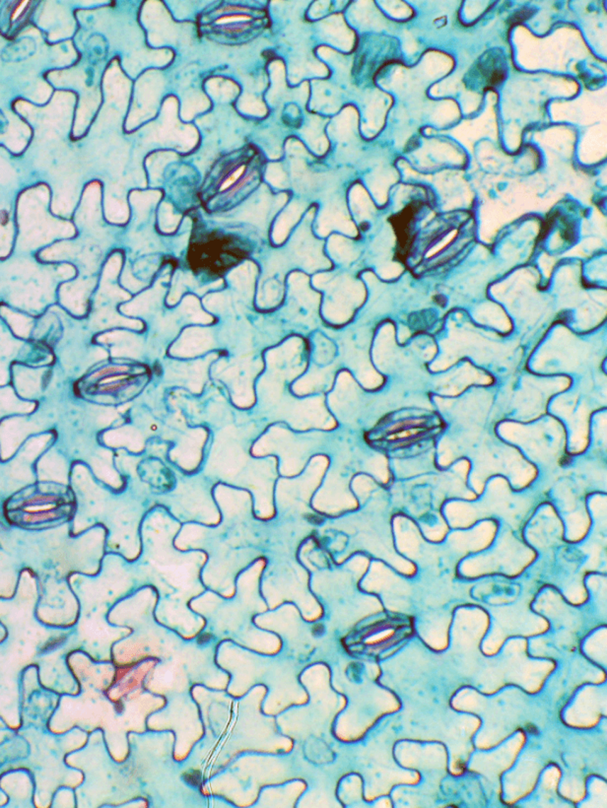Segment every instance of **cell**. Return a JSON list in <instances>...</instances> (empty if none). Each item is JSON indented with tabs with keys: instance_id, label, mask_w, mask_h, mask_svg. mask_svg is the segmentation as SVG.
<instances>
[{
	"instance_id": "cell-11",
	"label": "cell",
	"mask_w": 607,
	"mask_h": 808,
	"mask_svg": "<svg viewBox=\"0 0 607 808\" xmlns=\"http://www.w3.org/2000/svg\"><path fill=\"white\" fill-rule=\"evenodd\" d=\"M323 34L325 39L344 50L352 47V33L349 31L340 16H333L326 20L322 25Z\"/></svg>"
},
{
	"instance_id": "cell-19",
	"label": "cell",
	"mask_w": 607,
	"mask_h": 808,
	"mask_svg": "<svg viewBox=\"0 0 607 808\" xmlns=\"http://www.w3.org/2000/svg\"><path fill=\"white\" fill-rule=\"evenodd\" d=\"M157 293L158 292L157 291L154 292V290H152L151 292L144 293L140 297L136 298L135 301L125 306V308H121V311H125L126 314H130L131 316L148 314L149 311L153 310V306L158 302L159 299H156Z\"/></svg>"
},
{
	"instance_id": "cell-1",
	"label": "cell",
	"mask_w": 607,
	"mask_h": 808,
	"mask_svg": "<svg viewBox=\"0 0 607 808\" xmlns=\"http://www.w3.org/2000/svg\"><path fill=\"white\" fill-rule=\"evenodd\" d=\"M322 289L326 290L323 315L333 323H346L366 296L363 285L348 275H331Z\"/></svg>"
},
{
	"instance_id": "cell-6",
	"label": "cell",
	"mask_w": 607,
	"mask_h": 808,
	"mask_svg": "<svg viewBox=\"0 0 607 808\" xmlns=\"http://www.w3.org/2000/svg\"><path fill=\"white\" fill-rule=\"evenodd\" d=\"M214 345V339L209 329L191 328L184 331L183 336L172 349L173 355L192 357L204 353Z\"/></svg>"
},
{
	"instance_id": "cell-10",
	"label": "cell",
	"mask_w": 607,
	"mask_h": 808,
	"mask_svg": "<svg viewBox=\"0 0 607 808\" xmlns=\"http://www.w3.org/2000/svg\"><path fill=\"white\" fill-rule=\"evenodd\" d=\"M273 202L270 201L267 196H262L260 199L252 200L246 206L243 207L241 212L238 215L241 221H246L254 224L255 226L264 229L265 224L269 216L270 211L273 209Z\"/></svg>"
},
{
	"instance_id": "cell-26",
	"label": "cell",
	"mask_w": 607,
	"mask_h": 808,
	"mask_svg": "<svg viewBox=\"0 0 607 808\" xmlns=\"http://www.w3.org/2000/svg\"><path fill=\"white\" fill-rule=\"evenodd\" d=\"M184 779L192 787H199L201 785V774L199 771L184 773Z\"/></svg>"
},
{
	"instance_id": "cell-14",
	"label": "cell",
	"mask_w": 607,
	"mask_h": 808,
	"mask_svg": "<svg viewBox=\"0 0 607 808\" xmlns=\"http://www.w3.org/2000/svg\"><path fill=\"white\" fill-rule=\"evenodd\" d=\"M328 250L333 260L343 265L355 262L359 257L357 247L341 236L335 235L330 238L328 240Z\"/></svg>"
},
{
	"instance_id": "cell-25",
	"label": "cell",
	"mask_w": 607,
	"mask_h": 808,
	"mask_svg": "<svg viewBox=\"0 0 607 808\" xmlns=\"http://www.w3.org/2000/svg\"><path fill=\"white\" fill-rule=\"evenodd\" d=\"M267 178L274 187H285L287 186V178H286V174L280 165H270L267 169Z\"/></svg>"
},
{
	"instance_id": "cell-17",
	"label": "cell",
	"mask_w": 607,
	"mask_h": 808,
	"mask_svg": "<svg viewBox=\"0 0 607 808\" xmlns=\"http://www.w3.org/2000/svg\"><path fill=\"white\" fill-rule=\"evenodd\" d=\"M350 204L354 216L359 222L370 219L375 210L365 189L360 186H356L351 192Z\"/></svg>"
},
{
	"instance_id": "cell-2",
	"label": "cell",
	"mask_w": 607,
	"mask_h": 808,
	"mask_svg": "<svg viewBox=\"0 0 607 808\" xmlns=\"http://www.w3.org/2000/svg\"><path fill=\"white\" fill-rule=\"evenodd\" d=\"M301 352L302 341L298 338L291 339L280 348L268 352L267 362L272 375H282L289 379L299 375L305 368V363L301 361Z\"/></svg>"
},
{
	"instance_id": "cell-12",
	"label": "cell",
	"mask_w": 607,
	"mask_h": 808,
	"mask_svg": "<svg viewBox=\"0 0 607 808\" xmlns=\"http://www.w3.org/2000/svg\"><path fill=\"white\" fill-rule=\"evenodd\" d=\"M100 341L105 343L115 344L113 348V356L136 357L140 351V341L133 334L126 333H112L101 336Z\"/></svg>"
},
{
	"instance_id": "cell-29",
	"label": "cell",
	"mask_w": 607,
	"mask_h": 808,
	"mask_svg": "<svg viewBox=\"0 0 607 808\" xmlns=\"http://www.w3.org/2000/svg\"><path fill=\"white\" fill-rule=\"evenodd\" d=\"M313 633L315 636H322L325 633V627L322 624H316L313 627Z\"/></svg>"
},
{
	"instance_id": "cell-28",
	"label": "cell",
	"mask_w": 607,
	"mask_h": 808,
	"mask_svg": "<svg viewBox=\"0 0 607 808\" xmlns=\"http://www.w3.org/2000/svg\"><path fill=\"white\" fill-rule=\"evenodd\" d=\"M212 639H213L212 634H210V633H204V634L199 636V639H197V643H199V645H206Z\"/></svg>"
},
{
	"instance_id": "cell-3",
	"label": "cell",
	"mask_w": 607,
	"mask_h": 808,
	"mask_svg": "<svg viewBox=\"0 0 607 808\" xmlns=\"http://www.w3.org/2000/svg\"><path fill=\"white\" fill-rule=\"evenodd\" d=\"M296 260L308 272L330 267V262L322 253V245L313 239L310 230L304 224L292 240Z\"/></svg>"
},
{
	"instance_id": "cell-23",
	"label": "cell",
	"mask_w": 607,
	"mask_h": 808,
	"mask_svg": "<svg viewBox=\"0 0 607 808\" xmlns=\"http://www.w3.org/2000/svg\"><path fill=\"white\" fill-rule=\"evenodd\" d=\"M5 316L9 319L10 321L9 323L11 324V328L14 329L15 333L18 334V336L25 338V336L29 334L32 324L29 319L26 318V316L17 315V314L13 313H5Z\"/></svg>"
},
{
	"instance_id": "cell-4",
	"label": "cell",
	"mask_w": 607,
	"mask_h": 808,
	"mask_svg": "<svg viewBox=\"0 0 607 808\" xmlns=\"http://www.w3.org/2000/svg\"><path fill=\"white\" fill-rule=\"evenodd\" d=\"M290 308L294 315L301 318V311L308 315H313L320 304V295L312 292L308 288V280L306 275L293 273L289 277Z\"/></svg>"
},
{
	"instance_id": "cell-13",
	"label": "cell",
	"mask_w": 607,
	"mask_h": 808,
	"mask_svg": "<svg viewBox=\"0 0 607 808\" xmlns=\"http://www.w3.org/2000/svg\"><path fill=\"white\" fill-rule=\"evenodd\" d=\"M277 273L267 272L265 280L262 281L257 293V304L260 308H273L282 302L283 286L282 281L275 280Z\"/></svg>"
},
{
	"instance_id": "cell-5",
	"label": "cell",
	"mask_w": 607,
	"mask_h": 808,
	"mask_svg": "<svg viewBox=\"0 0 607 808\" xmlns=\"http://www.w3.org/2000/svg\"><path fill=\"white\" fill-rule=\"evenodd\" d=\"M333 230L343 232L349 236H356L357 231L348 216L344 204L340 200L330 202L318 216L317 232L322 237L330 234Z\"/></svg>"
},
{
	"instance_id": "cell-18",
	"label": "cell",
	"mask_w": 607,
	"mask_h": 808,
	"mask_svg": "<svg viewBox=\"0 0 607 808\" xmlns=\"http://www.w3.org/2000/svg\"><path fill=\"white\" fill-rule=\"evenodd\" d=\"M323 123L321 118L313 116L308 121L307 126L304 128V136L308 141V145L318 154L325 153L328 148V141L323 133Z\"/></svg>"
},
{
	"instance_id": "cell-7",
	"label": "cell",
	"mask_w": 607,
	"mask_h": 808,
	"mask_svg": "<svg viewBox=\"0 0 607 808\" xmlns=\"http://www.w3.org/2000/svg\"><path fill=\"white\" fill-rule=\"evenodd\" d=\"M257 275V267L252 262H245L230 273V282L236 291L240 302H249L252 299Z\"/></svg>"
},
{
	"instance_id": "cell-9",
	"label": "cell",
	"mask_w": 607,
	"mask_h": 808,
	"mask_svg": "<svg viewBox=\"0 0 607 808\" xmlns=\"http://www.w3.org/2000/svg\"><path fill=\"white\" fill-rule=\"evenodd\" d=\"M89 289L90 282H83V281L63 286L60 291V298L63 305L67 306V308L77 315L84 313L86 299L89 293Z\"/></svg>"
},
{
	"instance_id": "cell-8",
	"label": "cell",
	"mask_w": 607,
	"mask_h": 808,
	"mask_svg": "<svg viewBox=\"0 0 607 808\" xmlns=\"http://www.w3.org/2000/svg\"><path fill=\"white\" fill-rule=\"evenodd\" d=\"M305 210V204L294 201L288 206L275 223L273 228L272 239L275 244H282L289 235L291 229L299 221L301 215Z\"/></svg>"
},
{
	"instance_id": "cell-24",
	"label": "cell",
	"mask_w": 607,
	"mask_h": 808,
	"mask_svg": "<svg viewBox=\"0 0 607 808\" xmlns=\"http://www.w3.org/2000/svg\"><path fill=\"white\" fill-rule=\"evenodd\" d=\"M335 349L330 341L320 336L317 339V351H316V358H317L318 363L323 364L326 362L330 361L335 356Z\"/></svg>"
},
{
	"instance_id": "cell-22",
	"label": "cell",
	"mask_w": 607,
	"mask_h": 808,
	"mask_svg": "<svg viewBox=\"0 0 607 808\" xmlns=\"http://www.w3.org/2000/svg\"><path fill=\"white\" fill-rule=\"evenodd\" d=\"M240 109L245 113L255 116H264L267 111L264 104L252 95L243 96L240 101Z\"/></svg>"
},
{
	"instance_id": "cell-27",
	"label": "cell",
	"mask_w": 607,
	"mask_h": 808,
	"mask_svg": "<svg viewBox=\"0 0 607 808\" xmlns=\"http://www.w3.org/2000/svg\"><path fill=\"white\" fill-rule=\"evenodd\" d=\"M65 642V637L55 638V639L50 640V642H48L47 644H45V647L43 648L42 651L45 653L50 652V651L55 650V648L60 647V646L63 644Z\"/></svg>"
},
{
	"instance_id": "cell-15",
	"label": "cell",
	"mask_w": 607,
	"mask_h": 808,
	"mask_svg": "<svg viewBox=\"0 0 607 808\" xmlns=\"http://www.w3.org/2000/svg\"><path fill=\"white\" fill-rule=\"evenodd\" d=\"M358 116L352 108L346 109L330 126V134L338 140H347L355 133L357 128Z\"/></svg>"
},
{
	"instance_id": "cell-21",
	"label": "cell",
	"mask_w": 607,
	"mask_h": 808,
	"mask_svg": "<svg viewBox=\"0 0 607 808\" xmlns=\"http://www.w3.org/2000/svg\"><path fill=\"white\" fill-rule=\"evenodd\" d=\"M204 304L214 313L225 314L233 311V302L224 294H213L206 297Z\"/></svg>"
},
{
	"instance_id": "cell-20",
	"label": "cell",
	"mask_w": 607,
	"mask_h": 808,
	"mask_svg": "<svg viewBox=\"0 0 607 808\" xmlns=\"http://www.w3.org/2000/svg\"><path fill=\"white\" fill-rule=\"evenodd\" d=\"M182 309H183L184 316H186V318L194 323H209L212 321L211 316L206 315L201 310L199 301L194 297L186 298L183 306H182Z\"/></svg>"
},
{
	"instance_id": "cell-16",
	"label": "cell",
	"mask_w": 607,
	"mask_h": 808,
	"mask_svg": "<svg viewBox=\"0 0 607 808\" xmlns=\"http://www.w3.org/2000/svg\"><path fill=\"white\" fill-rule=\"evenodd\" d=\"M333 371L330 369H313L310 373L306 375L303 379L296 382L294 391L297 394H303L322 389L331 381Z\"/></svg>"
}]
</instances>
